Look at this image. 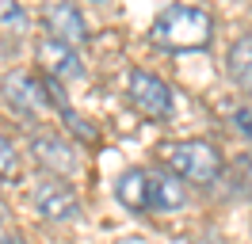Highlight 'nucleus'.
<instances>
[{
	"instance_id": "f8f14e48",
	"label": "nucleus",
	"mask_w": 252,
	"mask_h": 244,
	"mask_svg": "<svg viewBox=\"0 0 252 244\" xmlns=\"http://www.w3.org/2000/svg\"><path fill=\"white\" fill-rule=\"evenodd\" d=\"M0 34H8V38L27 34V12L16 0H0Z\"/></svg>"
},
{
	"instance_id": "423d86ee",
	"label": "nucleus",
	"mask_w": 252,
	"mask_h": 244,
	"mask_svg": "<svg viewBox=\"0 0 252 244\" xmlns=\"http://www.w3.org/2000/svg\"><path fill=\"white\" fill-rule=\"evenodd\" d=\"M4 99H8V107L19 111L23 119H34V115H42L50 107L42 80H34L31 73H8L4 76Z\"/></svg>"
},
{
	"instance_id": "ddd939ff",
	"label": "nucleus",
	"mask_w": 252,
	"mask_h": 244,
	"mask_svg": "<svg viewBox=\"0 0 252 244\" xmlns=\"http://www.w3.org/2000/svg\"><path fill=\"white\" fill-rule=\"evenodd\" d=\"M16 168H19V156L12 149V141L0 134V176H16Z\"/></svg>"
},
{
	"instance_id": "9b49d317",
	"label": "nucleus",
	"mask_w": 252,
	"mask_h": 244,
	"mask_svg": "<svg viewBox=\"0 0 252 244\" xmlns=\"http://www.w3.org/2000/svg\"><path fill=\"white\" fill-rule=\"evenodd\" d=\"M119 202L126 210H149V183H145V168H130L119 176Z\"/></svg>"
},
{
	"instance_id": "20e7f679",
	"label": "nucleus",
	"mask_w": 252,
	"mask_h": 244,
	"mask_svg": "<svg viewBox=\"0 0 252 244\" xmlns=\"http://www.w3.org/2000/svg\"><path fill=\"white\" fill-rule=\"evenodd\" d=\"M130 103L149 119H168L172 115V88L160 80L157 73L134 69L130 73Z\"/></svg>"
},
{
	"instance_id": "9d476101",
	"label": "nucleus",
	"mask_w": 252,
	"mask_h": 244,
	"mask_svg": "<svg viewBox=\"0 0 252 244\" xmlns=\"http://www.w3.org/2000/svg\"><path fill=\"white\" fill-rule=\"evenodd\" d=\"M225 69H229L237 88L245 92V95H252V34H245V38H237V42L229 46Z\"/></svg>"
},
{
	"instance_id": "dca6fc26",
	"label": "nucleus",
	"mask_w": 252,
	"mask_h": 244,
	"mask_svg": "<svg viewBox=\"0 0 252 244\" xmlns=\"http://www.w3.org/2000/svg\"><path fill=\"white\" fill-rule=\"evenodd\" d=\"M0 221H4V210H0Z\"/></svg>"
},
{
	"instance_id": "2eb2a0df",
	"label": "nucleus",
	"mask_w": 252,
	"mask_h": 244,
	"mask_svg": "<svg viewBox=\"0 0 252 244\" xmlns=\"http://www.w3.org/2000/svg\"><path fill=\"white\" fill-rule=\"evenodd\" d=\"M0 244H23V241H19V237H4Z\"/></svg>"
},
{
	"instance_id": "7ed1b4c3",
	"label": "nucleus",
	"mask_w": 252,
	"mask_h": 244,
	"mask_svg": "<svg viewBox=\"0 0 252 244\" xmlns=\"http://www.w3.org/2000/svg\"><path fill=\"white\" fill-rule=\"evenodd\" d=\"M31 198H34V210L50 221H77L80 217V198L65 180H38Z\"/></svg>"
},
{
	"instance_id": "39448f33",
	"label": "nucleus",
	"mask_w": 252,
	"mask_h": 244,
	"mask_svg": "<svg viewBox=\"0 0 252 244\" xmlns=\"http://www.w3.org/2000/svg\"><path fill=\"white\" fill-rule=\"evenodd\" d=\"M34 54H38V65L46 69V80H58V84H65V80H77V76H84V61H80V54L73 50V46L58 42V38H38V46H34Z\"/></svg>"
},
{
	"instance_id": "1a4fd4ad",
	"label": "nucleus",
	"mask_w": 252,
	"mask_h": 244,
	"mask_svg": "<svg viewBox=\"0 0 252 244\" xmlns=\"http://www.w3.org/2000/svg\"><path fill=\"white\" fill-rule=\"evenodd\" d=\"M145 183H149V210H180L188 202V183L176 180L168 168H157V172H145Z\"/></svg>"
},
{
	"instance_id": "0eeeda50",
	"label": "nucleus",
	"mask_w": 252,
	"mask_h": 244,
	"mask_svg": "<svg viewBox=\"0 0 252 244\" xmlns=\"http://www.w3.org/2000/svg\"><path fill=\"white\" fill-rule=\"evenodd\" d=\"M42 23H46L50 38H58V42L73 46V50H77L80 42H88V23H84L80 8H73V4H46Z\"/></svg>"
},
{
	"instance_id": "6e6552de",
	"label": "nucleus",
	"mask_w": 252,
	"mask_h": 244,
	"mask_svg": "<svg viewBox=\"0 0 252 244\" xmlns=\"http://www.w3.org/2000/svg\"><path fill=\"white\" fill-rule=\"evenodd\" d=\"M31 156L46 168V172H54V176H69V172H77V156H73V149L65 145L62 137H54V134L31 137Z\"/></svg>"
},
{
	"instance_id": "f03ea898",
	"label": "nucleus",
	"mask_w": 252,
	"mask_h": 244,
	"mask_svg": "<svg viewBox=\"0 0 252 244\" xmlns=\"http://www.w3.org/2000/svg\"><path fill=\"white\" fill-rule=\"evenodd\" d=\"M168 172L184 183H214L221 176V156L206 141H176L164 149Z\"/></svg>"
},
{
	"instance_id": "f257e3e1",
	"label": "nucleus",
	"mask_w": 252,
	"mask_h": 244,
	"mask_svg": "<svg viewBox=\"0 0 252 244\" xmlns=\"http://www.w3.org/2000/svg\"><path fill=\"white\" fill-rule=\"evenodd\" d=\"M214 34V19L191 4H168L153 23V42L160 50H203Z\"/></svg>"
},
{
	"instance_id": "4468645a",
	"label": "nucleus",
	"mask_w": 252,
	"mask_h": 244,
	"mask_svg": "<svg viewBox=\"0 0 252 244\" xmlns=\"http://www.w3.org/2000/svg\"><path fill=\"white\" fill-rule=\"evenodd\" d=\"M237 126L249 134V141H252V111H237Z\"/></svg>"
}]
</instances>
